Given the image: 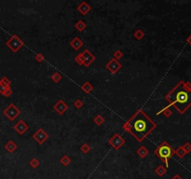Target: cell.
<instances>
[{
  "label": "cell",
  "mask_w": 191,
  "mask_h": 179,
  "mask_svg": "<svg viewBox=\"0 0 191 179\" xmlns=\"http://www.w3.org/2000/svg\"><path fill=\"white\" fill-rule=\"evenodd\" d=\"M128 121L131 126L128 132L139 143L143 142L157 128V124L141 108L128 119Z\"/></svg>",
  "instance_id": "1"
},
{
  "label": "cell",
  "mask_w": 191,
  "mask_h": 179,
  "mask_svg": "<svg viewBox=\"0 0 191 179\" xmlns=\"http://www.w3.org/2000/svg\"><path fill=\"white\" fill-rule=\"evenodd\" d=\"M190 97V93L180 87L173 89L172 92L166 95V99L171 102L172 106L177 108L180 113H183L185 109L189 106Z\"/></svg>",
  "instance_id": "2"
},
{
  "label": "cell",
  "mask_w": 191,
  "mask_h": 179,
  "mask_svg": "<svg viewBox=\"0 0 191 179\" xmlns=\"http://www.w3.org/2000/svg\"><path fill=\"white\" fill-rule=\"evenodd\" d=\"M154 153L158 156L160 160H162L165 164H166V167L169 166V163H168V160L170 158H172L173 155V147H171L167 142H162L160 145L157 147Z\"/></svg>",
  "instance_id": "3"
},
{
  "label": "cell",
  "mask_w": 191,
  "mask_h": 179,
  "mask_svg": "<svg viewBox=\"0 0 191 179\" xmlns=\"http://www.w3.org/2000/svg\"><path fill=\"white\" fill-rule=\"evenodd\" d=\"M6 45L12 52L16 53L23 47L24 42L22 40L21 37H19V36H17V35H13L11 38L8 39V40L6 41Z\"/></svg>",
  "instance_id": "4"
},
{
  "label": "cell",
  "mask_w": 191,
  "mask_h": 179,
  "mask_svg": "<svg viewBox=\"0 0 191 179\" xmlns=\"http://www.w3.org/2000/svg\"><path fill=\"white\" fill-rule=\"evenodd\" d=\"M3 114L11 121H13L14 119H16L17 117L20 115V114H21V110H20V109L13 103H11V104H9L8 106L4 109Z\"/></svg>",
  "instance_id": "5"
},
{
  "label": "cell",
  "mask_w": 191,
  "mask_h": 179,
  "mask_svg": "<svg viewBox=\"0 0 191 179\" xmlns=\"http://www.w3.org/2000/svg\"><path fill=\"white\" fill-rule=\"evenodd\" d=\"M108 144L115 149V150H119V149H120V147L125 144V139L122 137L119 133H115L108 140Z\"/></svg>",
  "instance_id": "6"
},
{
  "label": "cell",
  "mask_w": 191,
  "mask_h": 179,
  "mask_svg": "<svg viewBox=\"0 0 191 179\" xmlns=\"http://www.w3.org/2000/svg\"><path fill=\"white\" fill-rule=\"evenodd\" d=\"M32 137H33L34 140H35L38 144V145H43V144L48 139L50 135H48V132L44 130V129L39 128L38 130L33 134Z\"/></svg>",
  "instance_id": "7"
},
{
  "label": "cell",
  "mask_w": 191,
  "mask_h": 179,
  "mask_svg": "<svg viewBox=\"0 0 191 179\" xmlns=\"http://www.w3.org/2000/svg\"><path fill=\"white\" fill-rule=\"evenodd\" d=\"M122 67V64L119 63V61L112 58L110 59V61L105 64V68L108 70L112 75H115L119 72Z\"/></svg>",
  "instance_id": "8"
},
{
  "label": "cell",
  "mask_w": 191,
  "mask_h": 179,
  "mask_svg": "<svg viewBox=\"0 0 191 179\" xmlns=\"http://www.w3.org/2000/svg\"><path fill=\"white\" fill-rule=\"evenodd\" d=\"M80 54H81L82 59H83V66H85V67H89L91 64L96 60L95 56L88 49H86L84 51L80 52Z\"/></svg>",
  "instance_id": "9"
},
{
  "label": "cell",
  "mask_w": 191,
  "mask_h": 179,
  "mask_svg": "<svg viewBox=\"0 0 191 179\" xmlns=\"http://www.w3.org/2000/svg\"><path fill=\"white\" fill-rule=\"evenodd\" d=\"M68 108H69L68 104L63 100H62V99L53 104V110H54L58 115H63V114L68 110Z\"/></svg>",
  "instance_id": "10"
},
{
  "label": "cell",
  "mask_w": 191,
  "mask_h": 179,
  "mask_svg": "<svg viewBox=\"0 0 191 179\" xmlns=\"http://www.w3.org/2000/svg\"><path fill=\"white\" fill-rule=\"evenodd\" d=\"M13 129L20 134V135H22V134H24L29 130V126L25 123V121L21 119V121H19L15 125H14Z\"/></svg>",
  "instance_id": "11"
},
{
  "label": "cell",
  "mask_w": 191,
  "mask_h": 179,
  "mask_svg": "<svg viewBox=\"0 0 191 179\" xmlns=\"http://www.w3.org/2000/svg\"><path fill=\"white\" fill-rule=\"evenodd\" d=\"M77 11L79 12L81 15L85 16V15H87L88 13H89V12L91 11V5L88 4L86 1H82V2L77 6Z\"/></svg>",
  "instance_id": "12"
},
{
  "label": "cell",
  "mask_w": 191,
  "mask_h": 179,
  "mask_svg": "<svg viewBox=\"0 0 191 179\" xmlns=\"http://www.w3.org/2000/svg\"><path fill=\"white\" fill-rule=\"evenodd\" d=\"M83 46H84V43H83V41L81 40V39L79 37H74L70 41V47L73 49H75V51H79V49Z\"/></svg>",
  "instance_id": "13"
},
{
  "label": "cell",
  "mask_w": 191,
  "mask_h": 179,
  "mask_svg": "<svg viewBox=\"0 0 191 179\" xmlns=\"http://www.w3.org/2000/svg\"><path fill=\"white\" fill-rule=\"evenodd\" d=\"M17 148H18V146L15 144V142L12 140L8 141L6 143V145H5V149H6L8 153H13Z\"/></svg>",
  "instance_id": "14"
},
{
  "label": "cell",
  "mask_w": 191,
  "mask_h": 179,
  "mask_svg": "<svg viewBox=\"0 0 191 179\" xmlns=\"http://www.w3.org/2000/svg\"><path fill=\"white\" fill-rule=\"evenodd\" d=\"M136 154L138 155L141 159H145V157H147L149 154V150L146 148L145 146H141L138 149L136 150Z\"/></svg>",
  "instance_id": "15"
},
{
  "label": "cell",
  "mask_w": 191,
  "mask_h": 179,
  "mask_svg": "<svg viewBox=\"0 0 191 179\" xmlns=\"http://www.w3.org/2000/svg\"><path fill=\"white\" fill-rule=\"evenodd\" d=\"M81 90L83 92H84L85 93L87 94H89L91 93L92 91H93V86L91 85V83L90 81H85L84 83L82 84V85L80 86Z\"/></svg>",
  "instance_id": "16"
},
{
  "label": "cell",
  "mask_w": 191,
  "mask_h": 179,
  "mask_svg": "<svg viewBox=\"0 0 191 179\" xmlns=\"http://www.w3.org/2000/svg\"><path fill=\"white\" fill-rule=\"evenodd\" d=\"M75 28L77 30L78 32H83L84 30L87 28V24L84 23V21H82V20H79V21H77L75 24Z\"/></svg>",
  "instance_id": "17"
},
{
  "label": "cell",
  "mask_w": 191,
  "mask_h": 179,
  "mask_svg": "<svg viewBox=\"0 0 191 179\" xmlns=\"http://www.w3.org/2000/svg\"><path fill=\"white\" fill-rule=\"evenodd\" d=\"M105 118L103 117L102 115H100V114H99V115L95 116L94 118H93V122L96 124L97 126H101V125H103V124L105 123Z\"/></svg>",
  "instance_id": "18"
},
{
  "label": "cell",
  "mask_w": 191,
  "mask_h": 179,
  "mask_svg": "<svg viewBox=\"0 0 191 179\" xmlns=\"http://www.w3.org/2000/svg\"><path fill=\"white\" fill-rule=\"evenodd\" d=\"M133 37L137 39V40H142L145 37V33L142 31L141 29H137L133 33Z\"/></svg>",
  "instance_id": "19"
},
{
  "label": "cell",
  "mask_w": 191,
  "mask_h": 179,
  "mask_svg": "<svg viewBox=\"0 0 191 179\" xmlns=\"http://www.w3.org/2000/svg\"><path fill=\"white\" fill-rule=\"evenodd\" d=\"M51 80L54 82V83H58V82H60V81L62 80V75L59 73V72H54V73L51 75Z\"/></svg>",
  "instance_id": "20"
},
{
  "label": "cell",
  "mask_w": 191,
  "mask_h": 179,
  "mask_svg": "<svg viewBox=\"0 0 191 179\" xmlns=\"http://www.w3.org/2000/svg\"><path fill=\"white\" fill-rule=\"evenodd\" d=\"M71 159L69 156H67V155H63L62 158H61V160H60V162L62 164L63 166H68V165H70V163H71Z\"/></svg>",
  "instance_id": "21"
},
{
  "label": "cell",
  "mask_w": 191,
  "mask_h": 179,
  "mask_svg": "<svg viewBox=\"0 0 191 179\" xmlns=\"http://www.w3.org/2000/svg\"><path fill=\"white\" fill-rule=\"evenodd\" d=\"M155 172H156V173H157V175H158L159 176H162V175H164L165 173H166L167 170H166V168L163 167L162 165H159L158 167L155 169Z\"/></svg>",
  "instance_id": "22"
},
{
  "label": "cell",
  "mask_w": 191,
  "mask_h": 179,
  "mask_svg": "<svg viewBox=\"0 0 191 179\" xmlns=\"http://www.w3.org/2000/svg\"><path fill=\"white\" fill-rule=\"evenodd\" d=\"M29 164H30V166L33 168V169H37L40 166V161H39L38 159L37 158H33L32 160L29 161Z\"/></svg>",
  "instance_id": "23"
},
{
  "label": "cell",
  "mask_w": 191,
  "mask_h": 179,
  "mask_svg": "<svg viewBox=\"0 0 191 179\" xmlns=\"http://www.w3.org/2000/svg\"><path fill=\"white\" fill-rule=\"evenodd\" d=\"M80 150L82 151V153L88 154V153H90V152H91V147L89 145V144L84 143V144H82V146L80 147Z\"/></svg>",
  "instance_id": "24"
},
{
  "label": "cell",
  "mask_w": 191,
  "mask_h": 179,
  "mask_svg": "<svg viewBox=\"0 0 191 179\" xmlns=\"http://www.w3.org/2000/svg\"><path fill=\"white\" fill-rule=\"evenodd\" d=\"M124 56V54H123V52H122L121 51H119V49H117V51L113 53V57H114V59H116V60H120L122 57Z\"/></svg>",
  "instance_id": "25"
},
{
  "label": "cell",
  "mask_w": 191,
  "mask_h": 179,
  "mask_svg": "<svg viewBox=\"0 0 191 179\" xmlns=\"http://www.w3.org/2000/svg\"><path fill=\"white\" fill-rule=\"evenodd\" d=\"M0 83L3 84V85H5V86H7V87H11V81L9 80L7 77H3L1 79H0Z\"/></svg>",
  "instance_id": "26"
},
{
  "label": "cell",
  "mask_w": 191,
  "mask_h": 179,
  "mask_svg": "<svg viewBox=\"0 0 191 179\" xmlns=\"http://www.w3.org/2000/svg\"><path fill=\"white\" fill-rule=\"evenodd\" d=\"M83 106H84V103H83V101L80 100V99H77V100L74 102V106H75L77 109H80V108H82Z\"/></svg>",
  "instance_id": "27"
},
{
  "label": "cell",
  "mask_w": 191,
  "mask_h": 179,
  "mask_svg": "<svg viewBox=\"0 0 191 179\" xmlns=\"http://www.w3.org/2000/svg\"><path fill=\"white\" fill-rule=\"evenodd\" d=\"M164 114V115L166 116V117H169V116H171L172 115V112H171L170 110H169V107H164L162 110H160L159 112H158L157 113V115H159V114Z\"/></svg>",
  "instance_id": "28"
},
{
  "label": "cell",
  "mask_w": 191,
  "mask_h": 179,
  "mask_svg": "<svg viewBox=\"0 0 191 179\" xmlns=\"http://www.w3.org/2000/svg\"><path fill=\"white\" fill-rule=\"evenodd\" d=\"M35 60L37 63H42L44 60H45V56H44L42 53L38 52V53H37L36 55H35Z\"/></svg>",
  "instance_id": "29"
},
{
  "label": "cell",
  "mask_w": 191,
  "mask_h": 179,
  "mask_svg": "<svg viewBox=\"0 0 191 179\" xmlns=\"http://www.w3.org/2000/svg\"><path fill=\"white\" fill-rule=\"evenodd\" d=\"M75 62L78 64V66H83V59H82V56L81 54H77V55L75 57Z\"/></svg>",
  "instance_id": "30"
},
{
  "label": "cell",
  "mask_w": 191,
  "mask_h": 179,
  "mask_svg": "<svg viewBox=\"0 0 191 179\" xmlns=\"http://www.w3.org/2000/svg\"><path fill=\"white\" fill-rule=\"evenodd\" d=\"M12 92H12V89H11V87H9V88L7 90V91L2 94V95L5 96V97H9V96H11Z\"/></svg>",
  "instance_id": "31"
},
{
  "label": "cell",
  "mask_w": 191,
  "mask_h": 179,
  "mask_svg": "<svg viewBox=\"0 0 191 179\" xmlns=\"http://www.w3.org/2000/svg\"><path fill=\"white\" fill-rule=\"evenodd\" d=\"M8 88L9 87H7V86H5V85H3V84L0 83V94H3Z\"/></svg>",
  "instance_id": "32"
},
{
  "label": "cell",
  "mask_w": 191,
  "mask_h": 179,
  "mask_svg": "<svg viewBox=\"0 0 191 179\" xmlns=\"http://www.w3.org/2000/svg\"><path fill=\"white\" fill-rule=\"evenodd\" d=\"M177 154L179 155V157H180V158H183L184 154H185V149H183L182 147L178 148V150H177Z\"/></svg>",
  "instance_id": "33"
},
{
  "label": "cell",
  "mask_w": 191,
  "mask_h": 179,
  "mask_svg": "<svg viewBox=\"0 0 191 179\" xmlns=\"http://www.w3.org/2000/svg\"><path fill=\"white\" fill-rule=\"evenodd\" d=\"M172 179H181V178H180L178 175H175V176H174V177H173Z\"/></svg>",
  "instance_id": "34"
}]
</instances>
